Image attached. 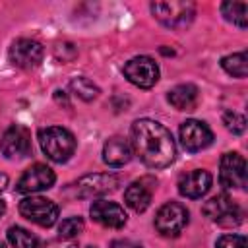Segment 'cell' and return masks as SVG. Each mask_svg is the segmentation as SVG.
I'll use <instances>...</instances> for the list:
<instances>
[{"label":"cell","instance_id":"cell-19","mask_svg":"<svg viewBox=\"0 0 248 248\" xmlns=\"http://www.w3.org/2000/svg\"><path fill=\"white\" fill-rule=\"evenodd\" d=\"M221 14L232 25H236L240 29L248 27V4L246 2H223L221 4Z\"/></svg>","mask_w":248,"mask_h":248},{"label":"cell","instance_id":"cell-24","mask_svg":"<svg viewBox=\"0 0 248 248\" xmlns=\"http://www.w3.org/2000/svg\"><path fill=\"white\" fill-rule=\"evenodd\" d=\"M223 124L232 134H242L246 130V118H244V114L234 112V110H225L223 112Z\"/></svg>","mask_w":248,"mask_h":248},{"label":"cell","instance_id":"cell-13","mask_svg":"<svg viewBox=\"0 0 248 248\" xmlns=\"http://www.w3.org/2000/svg\"><path fill=\"white\" fill-rule=\"evenodd\" d=\"M0 149L8 159L27 157L31 153V132L21 124H12L0 140Z\"/></svg>","mask_w":248,"mask_h":248},{"label":"cell","instance_id":"cell-29","mask_svg":"<svg viewBox=\"0 0 248 248\" xmlns=\"http://www.w3.org/2000/svg\"><path fill=\"white\" fill-rule=\"evenodd\" d=\"M54 99H56V103H60V105H64V107H70L68 97L64 95V91H56V93H54Z\"/></svg>","mask_w":248,"mask_h":248},{"label":"cell","instance_id":"cell-14","mask_svg":"<svg viewBox=\"0 0 248 248\" xmlns=\"http://www.w3.org/2000/svg\"><path fill=\"white\" fill-rule=\"evenodd\" d=\"M155 188H157L155 176H141V178L134 180L124 192L126 205L136 213H143L151 205V198H153Z\"/></svg>","mask_w":248,"mask_h":248},{"label":"cell","instance_id":"cell-2","mask_svg":"<svg viewBox=\"0 0 248 248\" xmlns=\"http://www.w3.org/2000/svg\"><path fill=\"white\" fill-rule=\"evenodd\" d=\"M37 140H39L43 153L54 163H66L76 151L74 134L62 126L41 128L37 134Z\"/></svg>","mask_w":248,"mask_h":248},{"label":"cell","instance_id":"cell-21","mask_svg":"<svg viewBox=\"0 0 248 248\" xmlns=\"http://www.w3.org/2000/svg\"><path fill=\"white\" fill-rule=\"evenodd\" d=\"M8 242L14 248H39V238L23 227H10L8 229Z\"/></svg>","mask_w":248,"mask_h":248},{"label":"cell","instance_id":"cell-25","mask_svg":"<svg viewBox=\"0 0 248 248\" xmlns=\"http://www.w3.org/2000/svg\"><path fill=\"white\" fill-rule=\"evenodd\" d=\"M215 248H246L244 234H223L217 238Z\"/></svg>","mask_w":248,"mask_h":248},{"label":"cell","instance_id":"cell-1","mask_svg":"<svg viewBox=\"0 0 248 248\" xmlns=\"http://www.w3.org/2000/svg\"><path fill=\"white\" fill-rule=\"evenodd\" d=\"M132 149L143 165L165 169L176 159V143L169 128L151 118H140L132 124Z\"/></svg>","mask_w":248,"mask_h":248},{"label":"cell","instance_id":"cell-15","mask_svg":"<svg viewBox=\"0 0 248 248\" xmlns=\"http://www.w3.org/2000/svg\"><path fill=\"white\" fill-rule=\"evenodd\" d=\"M89 215L95 223L108 227V229H120L126 225V211L122 205H118L116 202H108V200H97L91 203L89 207Z\"/></svg>","mask_w":248,"mask_h":248},{"label":"cell","instance_id":"cell-31","mask_svg":"<svg viewBox=\"0 0 248 248\" xmlns=\"http://www.w3.org/2000/svg\"><path fill=\"white\" fill-rule=\"evenodd\" d=\"M4 213H6V203H4L2 200H0V217H2Z\"/></svg>","mask_w":248,"mask_h":248},{"label":"cell","instance_id":"cell-32","mask_svg":"<svg viewBox=\"0 0 248 248\" xmlns=\"http://www.w3.org/2000/svg\"><path fill=\"white\" fill-rule=\"evenodd\" d=\"M0 248H6V246H4V244H2V242H0Z\"/></svg>","mask_w":248,"mask_h":248},{"label":"cell","instance_id":"cell-20","mask_svg":"<svg viewBox=\"0 0 248 248\" xmlns=\"http://www.w3.org/2000/svg\"><path fill=\"white\" fill-rule=\"evenodd\" d=\"M221 68L232 76V78H246L248 74V54L242 52H234V54H227L221 58Z\"/></svg>","mask_w":248,"mask_h":248},{"label":"cell","instance_id":"cell-3","mask_svg":"<svg viewBox=\"0 0 248 248\" xmlns=\"http://www.w3.org/2000/svg\"><path fill=\"white\" fill-rule=\"evenodd\" d=\"M151 14L157 21H161L165 27L170 29H182L190 25V21L196 16V4L188 0H170V2H153Z\"/></svg>","mask_w":248,"mask_h":248},{"label":"cell","instance_id":"cell-28","mask_svg":"<svg viewBox=\"0 0 248 248\" xmlns=\"http://www.w3.org/2000/svg\"><path fill=\"white\" fill-rule=\"evenodd\" d=\"M108 248H141L140 244L132 242V240H124V238H118V240H112Z\"/></svg>","mask_w":248,"mask_h":248},{"label":"cell","instance_id":"cell-30","mask_svg":"<svg viewBox=\"0 0 248 248\" xmlns=\"http://www.w3.org/2000/svg\"><path fill=\"white\" fill-rule=\"evenodd\" d=\"M6 186H8V174L0 172V194L6 190Z\"/></svg>","mask_w":248,"mask_h":248},{"label":"cell","instance_id":"cell-6","mask_svg":"<svg viewBox=\"0 0 248 248\" xmlns=\"http://www.w3.org/2000/svg\"><path fill=\"white\" fill-rule=\"evenodd\" d=\"M188 209L178 202H167L155 215V229L163 236H178L188 225Z\"/></svg>","mask_w":248,"mask_h":248},{"label":"cell","instance_id":"cell-22","mask_svg":"<svg viewBox=\"0 0 248 248\" xmlns=\"http://www.w3.org/2000/svg\"><path fill=\"white\" fill-rule=\"evenodd\" d=\"M70 89H72V93H74L76 97H79L81 101H93V99L101 93L99 87H97L89 78H83V76L74 78V79L70 81Z\"/></svg>","mask_w":248,"mask_h":248},{"label":"cell","instance_id":"cell-12","mask_svg":"<svg viewBox=\"0 0 248 248\" xmlns=\"http://www.w3.org/2000/svg\"><path fill=\"white\" fill-rule=\"evenodd\" d=\"M54 182H56L54 170L50 167L43 165V163H35L33 167H29L19 176V180L16 182V192H19V194H35V192L52 188Z\"/></svg>","mask_w":248,"mask_h":248},{"label":"cell","instance_id":"cell-11","mask_svg":"<svg viewBox=\"0 0 248 248\" xmlns=\"http://www.w3.org/2000/svg\"><path fill=\"white\" fill-rule=\"evenodd\" d=\"M180 143L186 151L190 153H196V151H202L205 147H209L213 143V132L209 130V126L202 120H184L180 124Z\"/></svg>","mask_w":248,"mask_h":248},{"label":"cell","instance_id":"cell-26","mask_svg":"<svg viewBox=\"0 0 248 248\" xmlns=\"http://www.w3.org/2000/svg\"><path fill=\"white\" fill-rule=\"evenodd\" d=\"M76 54H78V50H76V46L72 45V43H58L56 46H54V56L60 60V62H72L74 58H76Z\"/></svg>","mask_w":248,"mask_h":248},{"label":"cell","instance_id":"cell-4","mask_svg":"<svg viewBox=\"0 0 248 248\" xmlns=\"http://www.w3.org/2000/svg\"><path fill=\"white\" fill-rule=\"evenodd\" d=\"M202 211L209 221L221 227H236L242 223V209L227 194H219L207 200L202 205Z\"/></svg>","mask_w":248,"mask_h":248},{"label":"cell","instance_id":"cell-23","mask_svg":"<svg viewBox=\"0 0 248 248\" xmlns=\"http://www.w3.org/2000/svg\"><path fill=\"white\" fill-rule=\"evenodd\" d=\"M83 232V219L81 217H68L58 225V238L74 240Z\"/></svg>","mask_w":248,"mask_h":248},{"label":"cell","instance_id":"cell-7","mask_svg":"<svg viewBox=\"0 0 248 248\" xmlns=\"http://www.w3.org/2000/svg\"><path fill=\"white\" fill-rule=\"evenodd\" d=\"M124 78L136 87L149 89L159 79V66L151 56H136L124 64Z\"/></svg>","mask_w":248,"mask_h":248},{"label":"cell","instance_id":"cell-9","mask_svg":"<svg viewBox=\"0 0 248 248\" xmlns=\"http://www.w3.org/2000/svg\"><path fill=\"white\" fill-rule=\"evenodd\" d=\"M219 182L223 188H236L244 190L246 188V161L240 153L229 151L221 157L219 165Z\"/></svg>","mask_w":248,"mask_h":248},{"label":"cell","instance_id":"cell-16","mask_svg":"<svg viewBox=\"0 0 248 248\" xmlns=\"http://www.w3.org/2000/svg\"><path fill=\"white\" fill-rule=\"evenodd\" d=\"M211 182H213V176L203 170V169H194L190 172H184L180 174L178 178V192L180 196L184 198H190V200H200L202 196H205L211 188Z\"/></svg>","mask_w":248,"mask_h":248},{"label":"cell","instance_id":"cell-10","mask_svg":"<svg viewBox=\"0 0 248 248\" xmlns=\"http://www.w3.org/2000/svg\"><path fill=\"white\" fill-rule=\"evenodd\" d=\"M120 186V178L112 172H93L85 174L76 182L78 198H99L114 192Z\"/></svg>","mask_w":248,"mask_h":248},{"label":"cell","instance_id":"cell-18","mask_svg":"<svg viewBox=\"0 0 248 248\" xmlns=\"http://www.w3.org/2000/svg\"><path fill=\"white\" fill-rule=\"evenodd\" d=\"M167 101L176 108V110H194L198 105V87L194 83H180L174 85L169 95Z\"/></svg>","mask_w":248,"mask_h":248},{"label":"cell","instance_id":"cell-27","mask_svg":"<svg viewBox=\"0 0 248 248\" xmlns=\"http://www.w3.org/2000/svg\"><path fill=\"white\" fill-rule=\"evenodd\" d=\"M41 248H79L76 240H66V238H54L48 240L46 244H43Z\"/></svg>","mask_w":248,"mask_h":248},{"label":"cell","instance_id":"cell-17","mask_svg":"<svg viewBox=\"0 0 248 248\" xmlns=\"http://www.w3.org/2000/svg\"><path fill=\"white\" fill-rule=\"evenodd\" d=\"M132 155H134L132 143H130V140H126L122 136H112L103 145V161L112 169H118V167H124L126 163H130Z\"/></svg>","mask_w":248,"mask_h":248},{"label":"cell","instance_id":"cell-8","mask_svg":"<svg viewBox=\"0 0 248 248\" xmlns=\"http://www.w3.org/2000/svg\"><path fill=\"white\" fill-rule=\"evenodd\" d=\"M43 56H45V48L35 39H17L12 43V46L8 50L10 62L21 70L37 68L43 62Z\"/></svg>","mask_w":248,"mask_h":248},{"label":"cell","instance_id":"cell-5","mask_svg":"<svg viewBox=\"0 0 248 248\" xmlns=\"http://www.w3.org/2000/svg\"><path fill=\"white\" fill-rule=\"evenodd\" d=\"M58 205L43 196H29L19 202V213L39 227H52L58 221Z\"/></svg>","mask_w":248,"mask_h":248}]
</instances>
